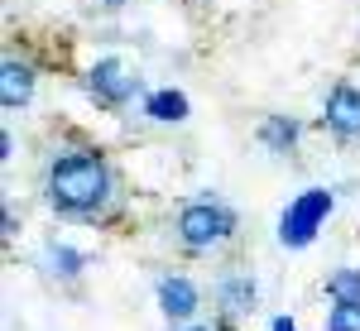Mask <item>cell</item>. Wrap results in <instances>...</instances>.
<instances>
[{"instance_id": "6da1fadb", "label": "cell", "mask_w": 360, "mask_h": 331, "mask_svg": "<svg viewBox=\"0 0 360 331\" xmlns=\"http://www.w3.org/2000/svg\"><path fill=\"white\" fill-rule=\"evenodd\" d=\"M111 193H115L111 164L91 149L53 154V164L44 173V197L58 216H96V212H106Z\"/></svg>"}, {"instance_id": "7a4b0ae2", "label": "cell", "mask_w": 360, "mask_h": 331, "mask_svg": "<svg viewBox=\"0 0 360 331\" xmlns=\"http://www.w3.org/2000/svg\"><path fill=\"white\" fill-rule=\"evenodd\" d=\"M236 226H240L236 212H231L226 202H217V197H193V202H183L178 216H173V231H178L183 249H217L236 235Z\"/></svg>"}, {"instance_id": "3957f363", "label": "cell", "mask_w": 360, "mask_h": 331, "mask_svg": "<svg viewBox=\"0 0 360 331\" xmlns=\"http://www.w3.org/2000/svg\"><path fill=\"white\" fill-rule=\"evenodd\" d=\"M332 202H336V197L327 193V188H307L303 197H293L288 212L278 216V245H288V249L312 245L317 231H322L327 216H332Z\"/></svg>"}, {"instance_id": "277c9868", "label": "cell", "mask_w": 360, "mask_h": 331, "mask_svg": "<svg viewBox=\"0 0 360 331\" xmlns=\"http://www.w3.org/2000/svg\"><path fill=\"white\" fill-rule=\"evenodd\" d=\"M86 86H91V96H96L101 106H125V101H135L139 77L125 63H115V58H96L91 72H86Z\"/></svg>"}, {"instance_id": "5b68a950", "label": "cell", "mask_w": 360, "mask_h": 331, "mask_svg": "<svg viewBox=\"0 0 360 331\" xmlns=\"http://www.w3.org/2000/svg\"><path fill=\"white\" fill-rule=\"evenodd\" d=\"M322 120L336 139H360V86L336 82L322 101Z\"/></svg>"}, {"instance_id": "8992f818", "label": "cell", "mask_w": 360, "mask_h": 331, "mask_svg": "<svg viewBox=\"0 0 360 331\" xmlns=\"http://www.w3.org/2000/svg\"><path fill=\"white\" fill-rule=\"evenodd\" d=\"M154 298H159V312L168 322H193L197 307H202V293H197V283L188 274H164L159 288H154Z\"/></svg>"}, {"instance_id": "52a82bcc", "label": "cell", "mask_w": 360, "mask_h": 331, "mask_svg": "<svg viewBox=\"0 0 360 331\" xmlns=\"http://www.w3.org/2000/svg\"><path fill=\"white\" fill-rule=\"evenodd\" d=\"M29 96H34V67L25 58H5L0 63V106L20 110V106H29Z\"/></svg>"}, {"instance_id": "ba28073f", "label": "cell", "mask_w": 360, "mask_h": 331, "mask_svg": "<svg viewBox=\"0 0 360 331\" xmlns=\"http://www.w3.org/2000/svg\"><path fill=\"white\" fill-rule=\"evenodd\" d=\"M259 144H264L269 154H293V144H298V120H288V115H264V120H259Z\"/></svg>"}, {"instance_id": "9c48e42d", "label": "cell", "mask_w": 360, "mask_h": 331, "mask_svg": "<svg viewBox=\"0 0 360 331\" xmlns=\"http://www.w3.org/2000/svg\"><path fill=\"white\" fill-rule=\"evenodd\" d=\"M44 264H49V274L53 278H63V283H72V278H82V269H86V254L82 249H72V245H44Z\"/></svg>"}, {"instance_id": "30bf717a", "label": "cell", "mask_w": 360, "mask_h": 331, "mask_svg": "<svg viewBox=\"0 0 360 331\" xmlns=\"http://www.w3.org/2000/svg\"><path fill=\"white\" fill-rule=\"evenodd\" d=\"M144 115L159 120V125H178V120H188V96L183 91H149L144 96Z\"/></svg>"}, {"instance_id": "8fae6325", "label": "cell", "mask_w": 360, "mask_h": 331, "mask_svg": "<svg viewBox=\"0 0 360 331\" xmlns=\"http://www.w3.org/2000/svg\"><path fill=\"white\" fill-rule=\"evenodd\" d=\"M217 298L226 303V312H250V307H255V278L226 274L221 283H217Z\"/></svg>"}, {"instance_id": "7c38bea8", "label": "cell", "mask_w": 360, "mask_h": 331, "mask_svg": "<svg viewBox=\"0 0 360 331\" xmlns=\"http://www.w3.org/2000/svg\"><path fill=\"white\" fill-rule=\"evenodd\" d=\"M327 293H332V303H360V269H332L327 274Z\"/></svg>"}, {"instance_id": "4fadbf2b", "label": "cell", "mask_w": 360, "mask_h": 331, "mask_svg": "<svg viewBox=\"0 0 360 331\" xmlns=\"http://www.w3.org/2000/svg\"><path fill=\"white\" fill-rule=\"evenodd\" d=\"M327 331H360V303H332Z\"/></svg>"}, {"instance_id": "5bb4252c", "label": "cell", "mask_w": 360, "mask_h": 331, "mask_svg": "<svg viewBox=\"0 0 360 331\" xmlns=\"http://www.w3.org/2000/svg\"><path fill=\"white\" fill-rule=\"evenodd\" d=\"M269 331H298V322H293V317H274V327Z\"/></svg>"}, {"instance_id": "9a60e30c", "label": "cell", "mask_w": 360, "mask_h": 331, "mask_svg": "<svg viewBox=\"0 0 360 331\" xmlns=\"http://www.w3.org/2000/svg\"><path fill=\"white\" fill-rule=\"evenodd\" d=\"M183 331H212V327H183Z\"/></svg>"}, {"instance_id": "2e32d148", "label": "cell", "mask_w": 360, "mask_h": 331, "mask_svg": "<svg viewBox=\"0 0 360 331\" xmlns=\"http://www.w3.org/2000/svg\"><path fill=\"white\" fill-rule=\"evenodd\" d=\"M106 5H125V0H106Z\"/></svg>"}]
</instances>
